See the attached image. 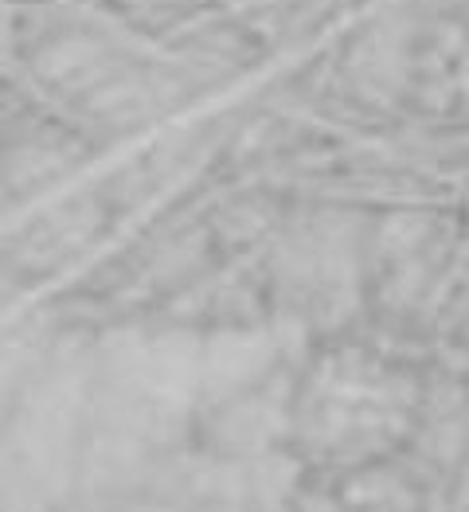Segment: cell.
<instances>
[{"label":"cell","mask_w":469,"mask_h":512,"mask_svg":"<svg viewBox=\"0 0 469 512\" xmlns=\"http://www.w3.org/2000/svg\"><path fill=\"white\" fill-rule=\"evenodd\" d=\"M270 344L262 337H215L200 352V387L231 391L266 372Z\"/></svg>","instance_id":"6da1fadb"}]
</instances>
